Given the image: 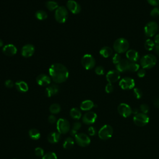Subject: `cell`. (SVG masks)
<instances>
[{
    "label": "cell",
    "instance_id": "cell-37",
    "mask_svg": "<svg viewBox=\"0 0 159 159\" xmlns=\"http://www.w3.org/2000/svg\"><path fill=\"white\" fill-rule=\"evenodd\" d=\"M95 73L98 75H102L104 73V68L101 66H98L95 68Z\"/></svg>",
    "mask_w": 159,
    "mask_h": 159
},
{
    "label": "cell",
    "instance_id": "cell-29",
    "mask_svg": "<svg viewBox=\"0 0 159 159\" xmlns=\"http://www.w3.org/2000/svg\"><path fill=\"white\" fill-rule=\"evenodd\" d=\"M74 145V140L72 137L67 138L64 142L63 147L65 149H70Z\"/></svg>",
    "mask_w": 159,
    "mask_h": 159
},
{
    "label": "cell",
    "instance_id": "cell-6",
    "mask_svg": "<svg viewBox=\"0 0 159 159\" xmlns=\"http://www.w3.org/2000/svg\"><path fill=\"white\" fill-rule=\"evenodd\" d=\"M133 121L137 126L143 127L148 123L149 117L146 114L139 113L134 116Z\"/></svg>",
    "mask_w": 159,
    "mask_h": 159
},
{
    "label": "cell",
    "instance_id": "cell-48",
    "mask_svg": "<svg viewBox=\"0 0 159 159\" xmlns=\"http://www.w3.org/2000/svg\"><path fill=\"white\" fill-rule=\"evenodd\" d=\"M153 104L156 108H159V98L155 99V100L153 101Z\"/></svg>",
    "mask_w": 159,
    "mask_h": 159
},
{
    "label": "cell",
    "instance_id": "cell-28",
    "mask_svg": "<svg viewBox=\"0 0 159 159\" xmlns=\"http://www.w3.org/2000/svg\"><path fill=\"white\" fill-rule=\"evenodd\" d=\"M46 7L49 11L56 10L59 7L57 2L54 1H49L46 3Z\"/></svg>",
    "mask_w": 159,
    "mask_h": 159
},
{
    "label": "cell",
    "instance_id": "cell-51",
    "mask_svg": "<svg viewBox=\"0 0 159 159\" xmlns=\"http://www.w3.org/2000/svg\"><path fill=\"white\" fill-rule=\"evenodd\" d=\"M132 114H134L135 115V114L139 113V111L137 108H135V109H132Z\"/></svg>",
    "mask_w": 159,
    "mask_h": 159
},
{
    "label": "cell",
    "instance_id": "cell-50",
    "mask_svg": "<svg viewBox=\"0 0 159 159\" xmlns=\"http://www.w3.org/2000/svg\"><path fill=\"white\" fill-rule=\"evenodd\" d=\"M155 52L158 55H159V44H157V46L155 47Z\"/></svg>",
    "mask_w": 159,
    "mask_h": 159
},
{
    "label": "cell",
    "instance_id": "cell-35",
    "mask_svg": "<svg viewBox=\"0 0 159 159\" xmlns=\"http://www.w3.org/2000/svg\"><path fill=\"white\" fill-rule=\"evenodd\" d=\"M134 95L137 99H140L142 96V92L139 88H135L134 89Z\"/></svg>",
    "mask_w": 159,
    "mask_h": 159
},
{
    "label": "cell",
    "instance_id": "cell-8",
    "mask_svg": "<svg viewBox=\"0 0 159 159\" xmlns=\"http://www.w3.org/2000/svg\"><path fill=\"white\" fill-rule=\"evenodd\" d=\"M158 28V24L155 22H149L144 28V33L147 37H153L157 32Z\"/></svg>",
    "mask_w": 159,
    "mask_h": 159
},
{
    "label": "cell",
    "instance_id": "cell-12",
    "mask_svg": "<svg viewBox=\"0 0 159 159\" xmlns=\"http://www.w3.org/2000/svg\"><path fill=\"white\" fill-rule=\"evenodd\" d=\"M119 86L122 90H130L135 86V81L131 78L126 77L119 82Z\"/></svg>",
    "mask_w": 159,
    "mask_h": 159
},
{
    "label": "cell",
    "instance_id": "cell-34",
    "mask_svg": "<svg viewBox=\"0 0 159 159\" xmlns=\"http://www.w3.org/2000/svg\"><path fill=\"white\" fill-rule=\"evenodd\" d=\"M42 159H57V157L54 152H49L43 156Z\"/></svg>",
    "mask_w": 159,
    "mask_h": 159
},
{
    "label": "cell",
    "instance_id": "cell-33",
    "mask_svg": "<svg viewBox=\"0 0 159 159\" xmlns=\"http://www.w3.org/2000/svg\"><path fill=\"white\" fill-rule=\"evenodd\" d=\"M139 65L135 62H130L129 65V68L128 70L132 72H137L139 70Z\"/></svg>",
    "mask_w": 159,
    "mask_h": 159
},
{
    "label": "cell",
    "instance_id": "cell-26",
    "mask_svg": "<svg viewBox=\"0 0 159 159\" xmlns=\"http://www.w3.org/2000/svg\"><path fill=\"white\" fill-rule=\"evenodd\" d=\"M70 116L74 119H80L82 117L81 111L76 108H72L70 111Z\"/></svg>",
    "mask_w": 159,
    "mask_h": 159
},
{
    "label": "cell",
    "instance_id": "cell-5",
    "mask_svg": "<svg viewBox=\"0 0 159 159\" xmlns=\"http://www.w3.org/2000/svg\"><path fill=\"white\" fill-rule=\"evenodd\" d=\"M113 134V129L109 125L103 126L98 132V136L102 140H107L111 138Z\"/></svg>",
    "mask_w": 159,
    "mask_h": 159
},
{
    "label": "cell",
    "instance_id": "cell-20",
    "mask_svg": "<svg viewBox=\"0 0 159 159\" xmlns=\"http://www.w3.org/2000/svg\"><path fill=\"white\" fill-rule=\"evenodd\" d=\"M129 61L126 59H122L117 65H116V69L119 72H124L128 70Z\"/></svg>",
    "mask_w": 159,
    "mask_h": 159
},
{
    "label": "cell",
    "instance_id": "cell-36",
    "mask_svg": "<svg viewBox=\"0 0 159 159\" xmlns=\"http://www.w3.org/2000/svg\"><path fill=\"white\" fill-rule=\"evenodd\" d=\"M140 109L142 113L147 114V113H148V112L149 111V107L146 104H142L140 106Z\"/></svg>",
    "mask_w": 159,
    "mask_h": 159
},
{
    "label": "cell",
    "instance_id": "cell-38",
    "mask_svg": "<svg viewBox=\"0 0 159 159\" xmlns=\"http://www.w3.org/2000/svg\"><path fill=\"white\" fill-rule=\"evenodd\" d=\"M114 90V86L112 83H108L105 87V91L107 93H111Z\"/></svg>",
    "mask_w": 159,
    "mask_h": 159
},
{
    "label": "cell",
    "instance_id": "cell-44",
    "mask_svg": "<svg viewBox=\"0 0 159 159\" xmlns=\"http://www.w3.org/2000/svg\"><path fill=\"white\" fill-rule=\"evenodd\" d=\"M82 127V124L80 122H76L74 123L73 126V128L72 129L74 130H76V131H78Z\"/></svg>",
    "mask_w": 159,
    "mask_h": 159
},
{
    "label": "cell",
    "instance_id": "cell-27",
    "mask_svg": "<svg viewBox=\"0 0 159 159\" xmlns=\"http://www.w3.org/2000/svg\"><path fill=\"white\" fill-rule=\"evenodd\" d=\"M29 137L33 140H38L41 137V134L36 129H32L29 131Z\"/></svg>",
    "mask_w": 159,
    "mask_h": 159
},
{
    "label": "cell",
    "instance_id": "cell-13",
    "mask_svg": "<svg viewBox=\"0 0 159 159\" xmlns=\"http://www.w3.org/2000/svg\"><path fill=\"white\" fill-rule=\"evenodd\" d=\"M68 10L74 15H77L81 11L80 5L74 0H68L67 3Z\"/></svg>",
    "mask_w": 159,
    "mask_h": 159
},
{
    "label": "cell",
    "instance_id": "cell-17",
    "mask_svg": "<svg viewBox=\"0 0 159 159\" xmlns=\"http://www.w3.org/2000/svg\"><path fill=\"white\" fill-rule=\"evenodd\" d=\"M51 78L49 75L46 74H41L38 76L36 78V82L40 86H45L51 84Z\"/></svg>",
    "mask_w": 159,
    "mask_h": 159
},
{
    "label": "cell",
    "instance_id": "cell-24",
    "mask_svg": "<svg viewBox=\"0 0 159 159\" xmlns=\"http://www.w3.org/2000/svg\"><path fill=\"white\" fill-rule=\"evenodd\" d=\"M95 106L93 102L91 100L83 101L80 105V109L82 111H89Z\"/></svg>",
    "mask_w": 159,
    "mask_h": 159
},
{
    "label": "cell",
    "instance_id": "cell-3",
    "mask_svg": "<svg viewBox=\"0 0 159 159\" xmlns=\"http://www.w3.org/2000/svg\"><path fill=\"white\" fill-rule=\"evenodd\" d=\"M157 58L152 54H147L140 59V65L143 68H151L155 65Z\"/></svg>",
    "mask_w": 159,
    "mask_h": 159
},
{
    "label": "cell",
    "instance_id": "cell-7",
    "mask_svg": "<svg viewBox=\"0 0 159 159\" xmlns=\"http://www.w3.org/2000/svg\"><path fill=\"white\" fill-rule=\"evenodd\" d=\"M95 60L90 54H85L82 59V64L86 70H91L95 66Z\"/></svg>",
    "mask_w": 159,
    "mask_h": 159
},
{
    "label": "cell",
    "instance_id": "cell-30",
    "mask_svg": "<svg viewBox=\"0 0 159 159\" xmlns=\"http://www.w3.org/2000/svg\"><path fill=\"white\" fill-rule=\"evenodd\" d=\"M36 18L40 20V21H43L45 20L47 18V14L46 11H42V10H39L38 11L36 14H35Z\"/></svg>",
    "mask_w": 159,
    "mask_h": 159
},
{
    "label": "cell",
    "instance_id": "cell-45",
    "mask_svg": "<svg viewBox=\"0 0 159 159\" xmlns=\"http://www.w3.org/2000/svg\"><path fill=\"white\" fill-rule=\"evenodd\" d=\"M88 132V134L91 136H93L96 134V129L94 127H92V126L89 127Z\"/></svg>",
    "mask_w": 159,
    "mask_h": 159
},
{
    "label": "cell",
    "instance_id": "cell-31",
    "mask_svg": "<svg viewBox=\"0 0 159 159\" xmlns=\"http://www.w3.org/2000/svg\"><path fill=\"white\" fill-rule=\"evenodd\" d=\"M49 110H50V112L52 114H57L60 111L61 108H60V106L59 104L55 103V104H52L50 106Z\"/></svg>",
    "mask_w": 159,
    "mask_h": 159
},
{
    "label": "cell",
    "instance_id": "cell-10",
    "mask_svg": "<svg viewBox=\"0 0 159 159\" xmlns=\"http://www.w3.org/2000/svg\"><path fill=\"white\" fill-rule=\"evenodd\" d=\"M75 138L77 144L81 147H86L90 144L91 142L90 137L84 133L77 134Z\"/></svg>",
    "mask_w": 159,
    "mask_h": 159
},
{
    "label": "cell",
    "instance_id": "cell-18",
    "mask_svg": "<svg viewBox=\"0 0 159 159\" xmlns=\"http://www.w3.org/2000/svg\"><path fill=\"white\" fill-rule=\"evenodd\" d=\"M17 48L13 44H8L3 47V52L7 56H13L17 53Z\"/></svg>",
    "mask_w": 159,
    "mask_h": 159
},
{
    "label": "cell",
    "instance_id": "cell-19",
    "mask_svg": "<svg viewBox=\"0 0 159 159\" xmlns=\"http://www.w3.org/2000/svg\"><path fill=\"white\" fill-rule=\"evenodd\" d=\"M59 91V88L57 85L53 84L49 86H47L45 90V94L47 97H51L54 95H55L57 94Z\"/></svg>",
    "mask_w": 159,
    "mask_h": 159
},
{
    "label": "cell",
    "instance_id": "cell-40",
    "mask_svg": "<svg viewBox=\"0 0 159 159\" xmlns=\"http://www.w3.org/2000/svg\"><path fill=\"white\" fill-rule=\"evenodd\" d=\"M121 60V56L118 54H116L114 55V56L113 57V64L117 65Z\"/></svg>",
    "mask_w": 159,
    "mask_h": 159
},
{
    "label": "cell",
    "instance_id": "cell-46",
    "mask_svg": "<svg viewBox=\"0 0 159 159\" xmlns=\"http://www.w3.org/2000/svg\"><path fill=\"white\" fill-rule=\"evenodd\" d=\"M147 2L152 6H157L159 5V0H147Z\"/></svg>",
    "mask_w": 159,
    "mask_h": 159
},
{
    "label": "cell",
    "instance_id": "cell-15",
    "mask_svg": "<svg viewBox=\"0 0 159 159\" xmlns=\"http://www.w3.org/2000/svg\"><path fill=\"white\" fill-rule=\"evenodd\" d=\"M121 78L120 72L117 70H111L106 74V80L110 83L117 82Z\"/></svg>",
    "mask_w": 159,
    "mask_h": 159
},
{
    "label": "cell",
    "instance_id": "cell-23",
    "mask_svg": "<svg viewBox=\"0 0 159 159\" xmlns=\"http://www.w3.org/2000/svg\"><path fill=\"white\" fill-rule=\"evenodd\" d=\"M48 141L51 144H55L60 139V134L58 132H53L49 134L47 137Z\"/></svg>",
    "mask_w": 159,
    "mask_h": 159
},
{
    "label": "cell",
    "instance_id": "cell-25",
    "mask_svg": "<svg viewBox=\"0 0 159 159\" xmlns=\"http://www.w3.org/2000/svg\"><path fill=\"white\" fill-rule=\"evenodd\" d=\"M99 54L103 57L108 58L113 54V50L109 47H104L100 50Z\"/></svg>",
    "mask_w": 159,
    "mask_h": 159
},
{
    "label": "cell",
    "instance_id": "cell-42",
    "mask_svg": "<svg viewBox=\"0 0 159 159\" xmlns=\"http://www.w3.org/2000/svg\"><path fill=\"white\" fill-rule=\"evenodd\" d=\"M145 70L144 68L139 69L137 71V76L139 78H143L145 77Z\"/></svg>",
    "mask_w": 159,
    "mask_h": 159
},
{
    "label": "cell",
    "instance_id": "cell-39",
    "mask_svg": "<svg viewBox=\"0 0 159 159\" xmlns=\"http://www.w3.org/2000/svg\"><path fill=\"white\" fill-rule=\"evenodd\" d=\"M44 150L41 147H37L35 149V154L38 157H42L44 156Z\"/></svg>",
    "mask_w": 159,
    "mask_h": 159
},
{
    "label": "cell",
    "instance_id": "cell-1",
    "mask_svg": "<svg viewBox=\"0 0 159 159\" xmlns=\"http://www.w3.org/2000/svg\"><path fill=\"white\" fill-rule=\"evenodd\" d=\"M51 79L56 83L65 82L68 78L69 72L65 65L62 64H52L49 69Z\"/></svg>",
    "mask_w": 159,
    "mask_h": 159
},
{
    "label": "cell",
    "instance_id": "cell-52",
    "mask_svg": "<svg viewBox=\"0 0 159 159\" xmlns=\"http://www.w3.org/2000/svg\"><path fill=\"white\" fill-rule=\"evenodd\" d=\"M3 46V41L0 39V47H2Z\"/></svg>",
    "mask_w": 159,
    "mask_h": 159
},
{
    "label": "cell",
    "instance_id": "cell-4",
    "mask_svg": "<svg viewBox=\"0 0 159 159\" xmlns=\"http://www.w3.org/2000/svg\"><path fill=\"white\" fill-rule=\"evenodd\" d=\"M68 18V11L64 7H59L55 11V19L59 23H65Z\"/></svg>",
    "mask_w": 159,
    "mask_h": 159
},
{
    "label": "cell",
    "instance_id": "cell-16",
    "mask_svg": "<svg viewBox=\"0 0 159 159\" xmlns=\"http://www.w3.org/2000/svg\"><path fill=\"white\" fill-rule=\"evenodd\" d=\"M97 118V114L93 111H90L85 114L83 116L82 120L83 123L86 124H93Z\"/></svg>",
    "mask_w": 159,
    "mask_h": 159
},
{
    "label": "cell",
    "instance_id": "cell-43",
    "mask_svg": "<svg viewBox=\"0 0 159 159\" xmlns=\"http://www.w3.org/2000/svg\"><path fill=\"white\" fill-rule=\"evenodd\" d=\"M5 86H6V87H7V88H13V86H14V83H13V82L12 80H7V81L5 82Z\"/></svg>",
    "mask_w": 159,
    "mask_h": 159
},
{
    "label": "cell",
    "instance_id": "cell-2",
    "mask_svg": "<svg viewBox=\"0 0 159 159\" xmlns=\"http://www.w3.org/2000/svg\"><path fill=\"white\" fill-rule=\"evenodd\" d=\"M129 47L128 41L124 38L117 39L113 44V48L117 54H122L127 52Z\"/></svg>",
    "mask_w": 159,
    "mask_h": 159
},
{
    "label": "cell",
    "instance_id": "cell-47",
    "mask_svg": "<svg viewBox=\"0 0 159 159\" xmlns=\"http://www.w3.org/2000/svg\"><path fill=\"white\" fill-rule=\"evenodd\" d=\"M49 122L51 123V124H54L56 122V117L54 115H51L49 117Z\"/></svg>",
    "mask_w": 159,
    "mask_h": 159
},
{
    "label": "cell",
    "instance_id": "cell-14",
    "mask_svg": "<svg viewBox=\"0 0 159 159\" xmlns=\"http://www.w3.org/2000/svg\"><path fill=\"white\" fill-rule=\"evenodd\" d=\"M35 52V47L33 45L28 44L24 46L21 49V55L25 58H29Z\"/></svg>",
    "mask_w": 159,
    "mask_h": 159
},
{
    "label": "cell",
    "instance_id": "cell-49",
    "mask_svg": "<svg viewBox=\"0 0 159 159\" xmlns=\"http://www.w3.org/2000/svg\"><path fill=\"white\" fill-rule=\"evenodd\" d=\"M154 42L156 44H159V34H157L154 38Z\"/></svg>",
    "mask_w": 159,
    "mask_h": 159
},
{
    "label": "cell",
    "instance_id": "cell-41",
    "mask_svg": "<svg viewBox=\"0 0 159 159\" xmlns=\"http://www.w3.org/2000/svg\"><path fill=\"white\" fill-rule=\"evenodd\" d=\"M150 15L152 17H157L159 16V8L158 7H155L151 11Z\"/></svg>",
    "mask_w": 159,
    "mask_h": 159
},
{
    "label": "cell",
    "instance_id": "cell-32",
    "mask_svg": "<svg viewBox=\"0 0 159 159\" xmlns=\"http://www.w3.org/2000/svg\"><path fill=\"white\" fill-rule=\"evenodd\" d=\"M144 46H145V49L148 51H152L154 49V47H155L154 42L152 40H151V39H147L145 41Z\"/></svg>",
    "mask_w": 159,
    "mask_h": 159
},
{
    "label": "cell",
    "instance_id": "cell-22",
    "mask_svg": "<svg viewBox=\"0 0 159 159\" xmlns=\"http://www.w3.org/2000/svg\"><path fill=\"white\" fill-rule=\"evenodd\" d=\"M15 86L18 91L21 93H26L29 90L28 85L24 81H18L16 82Z\"/></svg>",
    "mask_w": 159,
    "mask_h": 159
},
{
    "label": "cell",
    "instance_id": "cell-9",
    "mask_svg": "<svg viewBox=\"0 0 159 159\" xmlns=\"http://www.w3.org/2000/svg\"><path fill=\"white\" fill-rule=\"evenodd\" d=\"M57 129L60 134H66L70 129V123L65 119H59L57 123Z\"/></svg>",
    "mask_w": 159,
    "mask_h": 159
},
{
    "label": "cell",
    "instance_id": "cell-21",
    "mask_svg": "<svg viewBox=\"0 0 159 159\" xmlns=\"http://www.w3.org/2000/svg\"><path fill=\"white\" fill-rule=\"evenodd\" d=\"M127 58L132 62H137L139 59V54L138 52L135 50H129L126 52Z\"/></svg>",
    "mask_w": 159,
    "mask_h": 159
},
{
    "label": "cell",
    "instance_id": "cell-11",
    "mask_svg": "<svg viewBox=\"0 0 159 159\" xmlns=\"http://www.w3.org/2000/svg\"><path fill=\"white\" fill-rule=\"evenodd\" d=\"M117 111L119 114L124 117H127L132 114V108L129 105L126 103L120 104L117 107Z\"/></svg>",
    "mask_w": 159,
    "mask_h": 159
}]
</instances>
